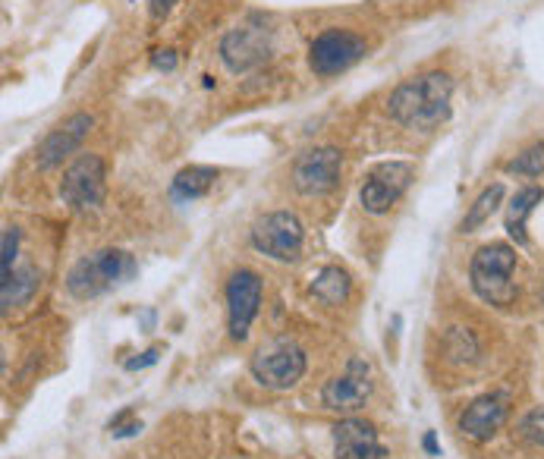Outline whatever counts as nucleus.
I'll return each instance as SVG.
<instances>
[{
	"instance_id": "nucleus-9",
	"label": "nucleus",
	"mask_w": 544,
	"mask_h": 459,
	"mask_svg": "<svg viewBox=\"0 0 544 459\" xmlns=\"http://www.w3.org/2000/svg\"><path fill=\"white\" fill-rule=\"evenodd\" d=\"M409 180H412V167L406 161H387V164L375 167L365 177L362 192H359L362 208L372 211V214L390 211V205H394L400 195L409 189Z\"/></svg>"
},
{
	"instance_id": "nucleus-21",
	"label": "nucleus",
	"mask_w": 544,
	"mask_h": 459,
	"mask_svg": "<svg viewBox=\"0 0 544 459\" xmlns=\"http://www.w3.org/2000/svg\"><path fill=\"white\" fill-rule=\"evenodd\" d=\"M510 173H522V177H541L544 170V145H532L529 151H522L507 164Z\"/></svg>"
},
{
	"instance_id": "nucleus-7",
	"label": "nucleus",
	"mask_w": 544,
	"mask_h": 459,
	"mask_svg": "<svg viewBox=\"0 0 544 459\" xmlns=\"http://www.w3.org/2000/svg\"><path fill=\"white\" fill-rule=\"evenodd\" d=\"M60 199L76 211H89L104 202V161L98 155H79L60 183Z\"/></svg>"
},
{
	"instance_id": "nucleus-14",
	"label": "nucleus",
	"mask_w": 544,
	"mask_h": 459,
	"mask_svg": "<svg viewBox=\"0 0 544 459\" xmlns=\"http://www.w3.org/2000/svg\"><path fill=\"white\" fill-rule=\"evenodd\" d=\"M92 123L95 120L89 114H73L67 123H60L54 133L38 145V167L41 170H51V167L63 164V158H70L73 151L85 142Z\"/></svg>"
},
{
	"instance_id": "nucleus-15",
	"label": "nucleus",
	"mask_w": 544,
	"mask_h": 459,
	"mask_svg": "<svg viewBox=\"0 0 544 459\" xmlns=\"http://www.w3.org/2000/svg\"><path fill=\"white\" fill-rule=\"evenodd\" d=\"M334 447L337 459H384L387 450L378 441V431L372 422L343 419L334 425Z\"/></svg>"
},
{
	"instance_id": "nucleus-24",
	"label": "nucleus",
	"mask_w": 544,
	"mask_h": 459,
	"mask_svg": "<svg viewBox=\"0 0 544 459\" xmlns=\"http://www.w3.org/2000/svg\"><path fill=\"white\" fill-rule=\"evenodd\" d=\"M107 428H111L117 437H126V434H136L142 428V422H133V409H123L117 419H111V425H107Z\"/></svg>"
},
{
	"instance_id": "nucleus-6",
	"label": "nucleus",
	"mask_w": 544,
	"mask_h": 459,
	"mask_svg": "<svg viewBox=\"0 0 544 459\" xmlns=\"http://www.w3.org/2000/svg\"><path fill=\"white\" fill-rule=\"evenodd\" d=\"M302 243H306V230H302L299 217L290 211H271L258 217L252 227V246L271 255L274 261H296Z\"/></svg>"
},
{
	"instance_id": "nucleus-20",
	"label": "nucleus",
	"mask_w": 544,
	"mask_h": 459,
	"mask_svg": "<svg viewBox=\"0 0 544 459\" xmlns=\"http://www.w3.org/2000/svg\"><path fill=\"white\" fill-rule=\"evenodd\" d=\"M500 199H504V186L500 183H494V186H488L482 195L475 199V205L469 208V214L463 217V224H460V230L463 233H472V230H478L485 221H491V214L497 211V205H500Z\"/></svg>"
},
{
	"instance_id": "nucleus-13",
	"label": "nucleus",
	"mask_w": 544,
	"mask_h": 459,
	"mask_svg": "<svg viewBox=\"0 0 544 459\" xmlns=\"http://www.w3.org/2000/svg\"><path fill=\"white\" fill-rule=\"evenodd\" d=\"M227 305H230V337L246 340L261 305V280L255 271H236L227 280Z\"/></svg>"
},
{
	"instance_id": "nucleus-8",
	"label": "nucleus",
	"mask_w": 544,
	"mask_h": 459,
	"mask_svg": "<svg viewBox=\"0 0 544 459\" xmlns=\"http://www.w3.org/2000/svg\"><path fill=\"white\" fill-rule=\"evenodd\" d=\"M362 54H365V41L359 35L343 32V29H328L312 41L309 63L318 76H334V73L350 70Z\"/></svg>"
},
{
	"instance_id": "nucleus-17",
	"label": "nucleus",
	"mask_w": 544,
	"mask_h": 459,
	"mask_svg": "<svg viewBox=\"0 0 544 459\" xmlns=\"http://www.w3.org/2000/svg\"><path fill=\"white\" fill-rule=\"evenodd\" d=\"M38 283H41V274L35 268H19L10 277L0 280V305H4V312L29 302L38 290Z\"/></svg>"
},
{
	"instance_id": "nucleus-23",
	"label": "nucleus",
	"mask_w": 544,
	"mask_h": 459,
	"mask_svg": "<svg viewBox=\"0 0 544 459\" xmlns=\"http://www.w3.org/2000/svg\"><path fill=\"white\" fill-rule=\"evenodd\" d=\"M16 249H19V230L16 227H7L4 230V255H0V274H4V277L13 274Z\"/></svg>"
},
{
	"instance_id": "nucleus-16",
	"label": "nucleus",
	"mask_w": 544,
	"mask_h": 459,
	"mask_svg": "<svg viewBox=\"0 0 544 459\" xmlns=\"http://www.w3.org/2000/svg\"><path fill=\"white\" fill-rule=\"evenodd\" d=\"M541 199H544V189L541 186H526V189H519L513 195V202L507 208V233L516 239V246H526L529 243L526 221H529V214L541 205Z\"/></svg>"
},
{
	"instance_id": "nucleus-4",
	"label": "nucleus",
	"mask_w": 544,
	"mask_h": 459,
	"mask_svg": "<svg viewBox=\"0 0 544 459\" xmlns=\"http://www.w3.org/2000/svg\"><path fill=\"white\" fill-rule=\"evenodd\" d=\"M271 57V29L261 16H249L246 23L230 29L221 41V60L230 73H249Z\"/></svg>"
},
{
	"instance_id": "nucleus-2",
	"label": "nucleus",
	"mask_w": 544,
	"mask_h": 459,
	"mask_svg": "<svg viewBox=\"0 0 544 459\" xmlns=\"http://www.w3.org/2000/svg\"><path fill=\"white\" fill-rule=\"evenodd\" d=\"M129 277H136V258L123 249H101L82 255L67 274V290L76 299H98Z\"/></svg>"
},
{
	"instance_id": "nucleus-5",
	"label": "nucleus",
	"mask_w": 544,
	"mask_h": 459,
	"mask_svg": "<svg viewBox=\"0 0 544 459\" xmlns=\"http://www.w3.org/2000/svg\"><path fill=\"white\" fill-rule=\"evenodd\" d=\"M252 375L268 390H290L306 375V353L290 340H274L271 346H261L255 353Z\"/></svg>"
},
{
	"instance_id": "nucleus-1",
	"label": "nucleus",
	"mask_w": 544,
	"mask_h": 459,
	"mask_svg": "<svg viewBox=\"0 0 544 459\" xmlns=\"http://www.w3.org/2000/svg\"><path fill=\"white\" fill-rule=\"evenodd\" d=\"M450 98L453 79L447 73H425L390 95V117L409 129H434L450 117Z\"/></svg>"
},
{
	"instance_id": "nucleus-26",
	"label": "nucleus",
	"mask_w": 544,
	"mask_h": 459,
	"mask_svg": "<svg viewBox=\"0 0 544 459\" xmlns=\"http://www.w3.org/2000/svg\"><path fill=\"white\" fill-rule=\"evenodd\" d=\"M151 63H155V67L158 70H173V67H177V54H173V51H155V60H151Z\"/></svg>"
},
{
	"instance_id": "nucleus-18",
	"label": "nucleus",
	"mask_w": 544,
	"mask_h": 459,
	"mask_svg": "<svg viewBox=\"0 0 544 459\" xmlns=\"http://www.w3.org/2000/svg\"><path fill=\"white\" fill-rule=\"evenodd\" d=\"M350 290H353V283H350V274H346L343 268H321L312 280V296L324 305H340L350 299Z\"/></svg>"
},
{
	"instance_id": "nucleus-25",
	"label": "nucleus",
	"mask_w": 544,
	"mask_h": 459,
	"mask_svg": "<svg viewBox=\"0 0 544 459\" xmlns=\"http://www.w3.org/2000/svg\"><path fill=\"white\" fill-rule=\"evenodd\" d=\"M158 362V349H148V353H142L139 359H129L126 362V371H136V368H148Z\"/></svg>"
},
{
	"instance_id": "nucleus-3",
	"label": "nucleus",
	"mask_w": 544,
	"mask_h": 459,
	"mask_svg": "<svg viewBox=\"0 0 544 459\" xmlns=\"http://www.w3.org/2000/svg\"><path fill=\"white\" fill-rule=\"evenodd\" d=\"M513 268H516V249L507 243H491L478 249L472 265H469V280L472 290L491 305H510L516 299L513 287Z\"/></svg>"
},
{
	"instance_id": "nucleus-10",
	"label": "nucleus",
	"mask_w": 544,
	"mask_h": 459,
	"mask_svg": "<svg viewBox=\"0 0 544 459\" xmlns=\"http://www.w3.org/2000/svg\"><path fill=\"white\" fill-rule=\"evenodd\" d=\"M343 170V155L337 148H312L306 151L296 167H293V183L302 195H324L331 192L340 180Z\"/></svg>"
},
{
	"instance_id": "nucleus-12",
	"label": "nucleus",
	"mask_w": 544,
	"mask_h": 459,
	"mask_svg": "<svg viewBox=\"0 0 544 459\" xmlns=\"http://www.w3.org/2000/svg\"><path fill=\"white\" fill-rule=\"evenodd\" d=\"M372 397V371L362 359H350L340 378L328 381L321 390V400L334 412H356Z\"/></svg>"
},
{
	"instance_id": "nucleus-11",
	"label": "nucleus",
	"mask_w": 544,
	"mask_h": 459,
	"mask_svg": "<svg viewBox=\"0 0 544 459\" xmlns=\"http://www.w3.org/2000/svg\"><path fill=\"white\" fill-rule=\"evenodd\" d=\"M507 412H510V393L507 390L482 393V397H475L466 406V412L460 415V431L466 437H472V441L485 444L500 428H504Z\"/></svg>"
},
{
	"instance_id": "nucleus-28",
	"label": "nucleus",
	"mask_w": 544,
	"mask_h": 459,
	"mask_svg": "<svg viewBox=\"0 0 544 459\" xmlns=\"http://www.w3.org/2000/svg\"><path fill=\"white\" fill-rule=\"evenodd\" d=\"M425 450H428L431 456H438V453H441V450H438V441H434V434H431V431L425 434Z\"/></svg>"
},
{
	"instance_id": "nucleus-19",
	"label": "nucleus",
	"mask_w": 544,
	"mask_h": 459,
	"mask_svg": "<svg viewBox=\"0 0 544 459\" xmlns=\"http://www.w3.org/2000/svg\"><path fill=\"white\" fill-rule=\"evenodd\" d=\"M217 180V170L214 167H186L180 170L177 177L170 183V195L180 202H189V199H202V195L214 186Z\"/></svg>"
},
{
	"instance_id": "nucleus-27",
	"label": "nucleus",
	"mask_w": 544,
	"mask_h": 459,
	"mask_svg": "<svg viewBox=\"0 0 544 459\" xmlns=\"http://www.w3.org/2000/svg\"><path fill=\"white\" fill-rule=\"evenodd\" d=\"M173 4H177V0H151V13L161 19V16H167L173 10Z\"/></svg>"
},
{
	"instance_id": "nucleus-22",
	"label": "nucleus",
	"mask_w": 544,
	"mask_h": 459,
	"mask_svg": "<svg viewBox=\"0 0 544 459\" xmlns=\"http://www.w3.org/2000/svg\"><path fill=\"white\" fill-rule=\"evenodd\" d=\"M519 434L526 437L529 444L544 447V409H532L526 419L519 422Z\"/></svg>"
}]
</instances>
